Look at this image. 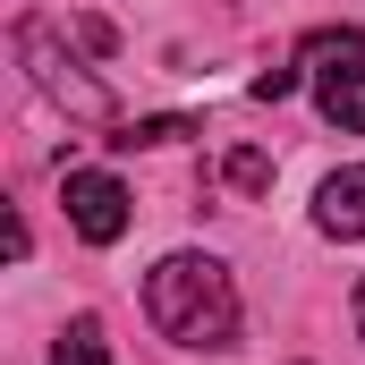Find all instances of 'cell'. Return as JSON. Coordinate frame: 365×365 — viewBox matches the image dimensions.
<instances>
[{"instance_id":"obj_1","label":"cell","mask_w":365,"mask_h":365,"mask_svg":"<svg viewBox=\"0 0 365 365\" xmlns=\"http://www.w3.org/2000/svg\"><path fill=\"white\" fill-rule=\"evenodd\" d=\"M145 314L179 349H230L238 340V289H230V272L212 255H195V247L187 255H162L145 272Z\"/></svg>"},{"instance_id":"obj_2","label":"cell","mask_w":365,"mask_h":365,"mask_svg":"<svg viewBox=\"0 0 365 365\" xmlns=\"http://www.w3.org/2000/svg\"><path fill=\"white\" fill-rule=\"evenodd\" d=\"M17 60H26L34 93H51L68 119L110 128V86H102V77H86V60L60 43V26H51V17H17Z\"/></svg>"},{"instance_id":"obj_3","label":"cell","mask_w":365,"mask_h":365,"mask_svg":"<svg viewBox=\"0 0 365 365\" xmlns=\"http://www.w3.org/2000/svg\"><path fill=\"white\" fill-rule=\"evenodd\" d=\"M306 68H314V102L331 128L365 136V34L357 26H323L306 34Z\"/></svg>"},{"instance_id":"obj_4","label":"cell","mask_w":365,"mask_h":365,"mask_svg":"<svg viewBox=\"0 0 365 365\" xmlns=\"http://www.w3.org/2000/svg\"><path fill=\"white\" fill-rule=\"evenodd\" d=\"M60 204H68V230H77L86 247L128 238V187L110 179V170H68V179H60Z\"/></svg>"},{"instance_id":"obj_5","label":"cell","mask_w":365,"mask_h":365,"mask_svg":"<svg viewBox=\"0 0 365 365\" xmlns=\"http://www.w3.org/2000/svg\"><path fill=\"white\" fill-rule=\"evenodd\" d=\"M314 230L323 238H365V162H349L314 187Z\"/></svg>"},{"instance_id":"obj_6","label":"cell","mask_w":365,"mask_h":365,"mask_svg":"<svg viewBox=\"0 0 365 365\" xmlns=\"http://www.w3.org/2000/svg\"><path fill=\"white\" fill-rule=\"evenodd\" d=\"M51 365H110V340H102V323H93V314H77V323L51 340Z\"/></svg>"},{"instance_id":"obj_7","label":"cell","mask_w":365,"mask_h":365,"mask_svg":"<svg viewBox=\"0 0 365 365\" xmlns=\"http://www.w3.org/2000/svg\"><path fill=\"white\" fill-rule=\"evenodd\" d=\"M230 187H238V195H264V187H272V153L238 145V153H230Z\"/></svg>"},{"instance_id":"obj_8","label":"cell","mask_w":365,"mask_h":365,"mask_svg":"<svg viewBox=\"0 0 365 365\" xmlns=\"http://www.w3.org/2000/svg\"><path fill=\"white\" fill-rule=\"evenodd\" d=\"M247 93H255V102H289V93H297V68H264Z\"/></svg>"},{"instance_id":"obj_9","label":"cell","mask_w":365,"mask_h":365,"mask_svg":"<svg viewBox=\"0 0 365 365\" xmlns=\"http://www.w3.org/2000/svg\"><path fill=\"white\" fill-rule=\"evenodd\" d=\"M357 331H365V280H357Z\"/></svg>"}]
</instances>
